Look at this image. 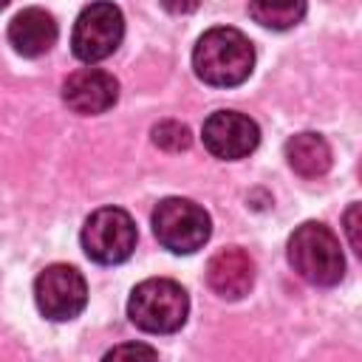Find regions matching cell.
Masks as SVG:
<instances>
[{
	"instance_id": "obj_14",
	"label": "cell",
	"mask_w": 362,
	"mask_h": 362,
	"mask_svg": "<svg viewBox=\"0 0 362 362\" xmlns=\"http://www.w3.org/2000/svg\"><path fill=\"white\" fill-rule=\"evenodd\" d=\"M153 144L167 150V153H181V150H187L192 144V133H189L187 124L167 119V122H158L153 127Z\"/></svg>"
},
{
	"instance_id": "obj_1",
	"label": "cell",
	"mask_w": 362,
	"mask_h": 362,
	"mask_svg": "<svg viewBox=\"0 0 362 362\" xmlns=\"http://www.w3.org/2000/svg\"><path fill=\"white\" fill-rule=\"evenodd\" d=\"M192 68L204 85L235 88L246 82L255 68V45L238 28H209L198 37L192 48Z\"/></svg>"
},
{
	"instance_id": "obj_3",
	"label": "cell",
	"mask_w": 362,
	"mask_h": 362,
	"mask_svg": "<svg viewBox=\"0 0 362 362\" xmlns=\"http://www.w3.org/2000/svg\"><path fill=\"white\" fill-rule=\"evenodd\" d=\"M189 297L181 283L170 277L141 280L127 300V317L147 334H173L187 322Z\"/></svg>"
},
{
	"instance_id": "obj_15",
	"label": "cell",
	"mask_w": 362,
	"mask_h": 362,
	"mask_svg": "<svg viewBox=\"0 0 362 362\" xmlns=\"http://www.w3.org/2000/svg\"><path fill=\"white\" fill-rule=\"evenodd\" d=\"M158 356V351L156 348H150V345H139V342H130V345H116V348H110L107 354H105V359H119V356Z\"/></svg>"
},
{
	"instance_id": "obj_13",
	"label": "cell",
	"mask_w": 362,
	"mask_h": 362,
	"mask_svg": "<svg viewBox=\"0 0 362 362\" xmlns=\"http://www.w3.org/2000/svg\"><path fill=\"white\" fill-rule=\"evenodd\" d=\"M305 0H249V14L255 23L272 31H288L305 17Z\"/></svg>"
},
{
	"instance_id": "obj_4",
	"label": "cell",
	"mask_w": 362,
	"mask_h": 362,
	"mask_svg": "<svg viewBox=\"0 0 362 362\" xmlns=\"http://www.w3.org/2000/svg\"><path fill=\"white\" fill-rule=\"evenodd\" d=\"M153 235L156 240L175 255H192L198 252L209 235H212V221L209 212L189 201V198H164L153 209Z\"/></svg>"
},
{
	"instance_id": "obj_2",
	"label": "cell",
	"mask_w": 362,
	"mask_h": 362,
	"mask_svg": "<svg viewBox=\"0 0 362 362\" xmlns=\"http://www.w3.org/2000/svg\"><path fill=\"white\" fill-rule=\"evenodd\" d=\"M288 263L311 286H337L345 274L339 238L317 221L300 223L288 238Z\"/></svg>"
},
{
	"instance_id": "obj_8",
	"label": "cell",
	"mask_w": 362,
	"mask_h": 362,
	"mask_svg": "<svg viewBox=\"0 0 362 362\" xmlns=\"http://www.w3.org/2000/svg\"><path fill=\"white\" fill-rule=\"evenodd\" d=\"M204 147L223 161H238L255 153L260 144V127L252 116L238 113V110H215L206 116L201 127Z\"/></svg>"
},
{
	"instance_id": "obj_7",
	"label": "cell",
	"mask_w": 362,
	"mask_h": 362,
	"mask_svg": "<svg viewBox=\"0 0 362 362\" xmlns=\"http://www.w3.org/2000/svg\"><path fill=\"white\" fill-rule=\"evenodd\" d=\"M34 300L45 320L68 322L85 311L88 283L79 269H74L68 263H51L34 280Z\"/></svg>"
},
{
	"instance_id": "obj_6",
	"label": "cell",
	"mask_w": 362,
	"mask_h": 362,
	"mask_svg": "<svg viewBox=\"0 0 362 362\" xmlns=\"http://www.w3.org/2000/svg\"><path fill=\"white\" fill-rule=\"evenodd\" d=\"M124 37V14L110 0H96L85 6L74 23L71 48L74 57L82 62H102L107 59Z\"/></svg>"
},
{
	"instance_id": "obj_12",
	"label": "cell",
	"mask_w": 362,
	"mask_h": 362,
	"mask_svg": "<svg viewBox=\"0 0 362 362\" xmlns=\"http://www.w3.org/2000/svg\"><path fill=\"white\" fill-rule=\"evenodd\" d=\"M286 161L300 178H322L331 170V147L320 133H297L286 141Z\"/></svg>"
},
{
	"instance_id": "obj_11",
	"label": "cell",
	"mask_w": 362,
	"mask_h": 362,
	"mask_svg": "<svg viewBox=\"0 0 362 362\" xmlns=\"http://www.w3.org/2000/svg\"><path fill=\"white\" fill-rule=\"evenodd\" d=\"M57 37L59 28L54 14L37 6L17 11L14 20L8 23V42L20 57H42L45 51L54 48Z\"/></svg>"
},
{
	"instance_id": "obj_17",
	"label": "cell",
	"mask_w": 362,
	"mask_h": 362,
	"mask_svg": "<svg viewBox=\"0 0 362 362\" xmlns=\"http://www.w3.org/2000/svg\"><path fill=\"white\" fill-rule=\"evenodd\" d=\"M170 14H192L198 6H201V0H158Z\"/></svg>"
},
{
	"instance_id": "obj_5",
	"label": "cell",
	"mask_w": 362,
	"mask_h": 362,
	"mask_svg": "<svg viewBox=\"0 0 362 362\" xmlns=\"http://www.w3.org/2000/svg\"><path fill=\"white\" fill-rule=\"evenodd\" d=\"M79 240H82L85 255L93 263L116 266L133 255L139 232H136V221L130 218V212L119 206H102L88 215Z\"/></svg>"
},
{
	"instance_id": "obj_10",
	"label": "cell",
	"mask_w": 362,
	"mask_h": 362,
	"mask_svg": "<svg viewBox=\"0 0 362 362\" xmlns=\"http://www.w3.org/2000/svg\"><path fill=\"white\" fill-rule=\"evenodd\" d=\"M206 283L223 300H240L255 283V260L240 246L218 249L206 263Z\"/></svg>"
},
{
	"instance_id": "obj_9",
	"label": "cell",
	"mask_w": 362,
	"mask_h": 362,
	"mask_svg": "<svg viewBox=\"0 0 362 362\" xmlns=\"http://www.w3.org/2000/svg\"><path fill=\"white\" fill-rule=\"evenodd\" d=\"M119 99V82L102 68H79L62 85V102L79 116H99Z\"/></svg>"
},
{
	"instance_id": "obj_18",
	"label": "cell",
	"mask_w": 362,
	"mask_h": 362,
	"mask_svg": "<svg viewBox=\"0 0 362 362\" xmlns=\"http://www.w3.org/2000/svg\"><path fill=\"white\" fill-rule=\"evenodd\" d=\"M8 3H11V0H0V11H3V8L8 6Z\"/></svg>"
},
{
	"instance_id": "obj_16",
	"label": "cell",
	"mask_w": 362,
	"mask_h": 362,
	"mask_svg": "<svg viewBox=\"0 0 362 362\" xmlns=\"http://www.w3.org/2000/svg\"><path fill=\"white\" fill-rule=\"evenodd\" d=\"M342 221H345V232H348L351 249H354V252H362V249H359V232H356V229H359V204H351Z\"/></svg>"
}]
</instances>
